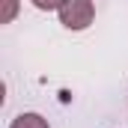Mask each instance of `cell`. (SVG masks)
Segmentation results:
<instances>
[{
  "instance_id": "1",
  "label": "cell",
  "mask_w": 128,
  "mask_h": 128,
  "mask_svg": "<svg viewBox=\"0 0 128 128\" xmlns=\"http://www.w3.org/2000/svg\"><path fill=\"white\" fill-rule=\"evenodd\" d=\"M92 21H96L92 0H66L60 9V24L66 30H86Z\"/></svg>"
},
{
  "instance_id": "2",
  "label": "cell",
  "mask_w": 128,
  "mask_h": 128,
  "mask_svg": "<svg viewBox=\"0 0 128 128\" xmlns=\"http://www.w3.org/2000/svg\"><path fill=\"white\" fill-rule=\"evenodd\" d=\"M9 128H51V125H48V119L42 113H18L9 122Z\"/></svg>"
},
{
  "instance_id": "3",
  "label": "cell",
  "mask_w": 128,
  "mask_h": 128,
  "mask_svg": "<svg viewBox=\"0 0 128 128\" xmlns=\"http://www.w3.org/2000/svg\"><path fill=\"white\" fill-rule=\"evenodd\" d=\"M18 0H0V24H12L18 15Z\"/></svg>"
},
{
  "instance_id": "4",
  "label": "cell",
  "mask_w": 128,
  "mask_h": 128,
  "mask_svg": "<svg viewBox=\"0 0 128 128\" xmlns=\"http://www.w3.org/2000/svg\"><path fill=\"white\" fill-rule=\"evenodd\" d=\"M63 3H66V0H33V6H36V9H42V12H54V9L60 12V9H63Z\"/></svg>"
}]
</instances>
